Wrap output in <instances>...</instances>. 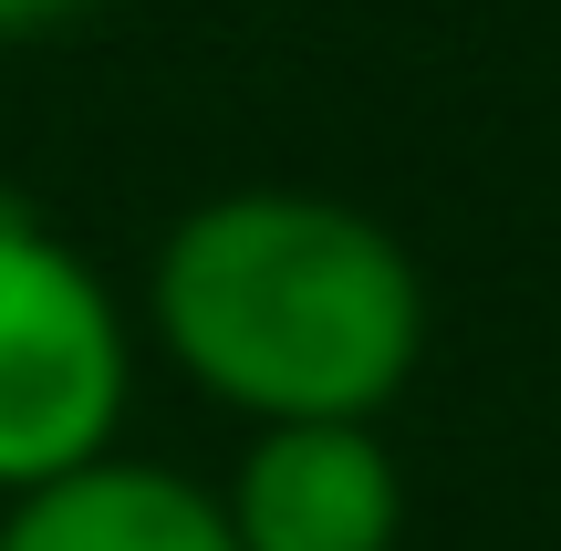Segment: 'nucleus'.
<instances>
[{"label":"nucleus","instance_id":"nucleus-1","mask_svg":"<svg viewBox=\"0 0 561 551\" xmlns=\"http://www.w3.org/2000/svg\"><path fill=\"white\" fill-rule=\"evenodd\" d=\"M146 323L250 427H375L426 365V271L354 198L219 187L157 240Z\"/></svg>","mask_w":561,"mask_h":551},{"label":"nucleus","instance_id":"nucleus-2","mask_svg":"<svg viewBox=\"0 0 561 551\" xmlns=\"http://www.w3.org/2000/svg\"><path fill=\"white\" fill-rule=\"evenodd\" d=\"M125 406H136V323L115 282L32 198L0 187V500L115 458Z\"/></svg>","mask_w":561,"mask_h":551},{"label":"nucleus","instance_id":"nucleus-3","mask_svg":"<svg viewBox=\"0 0 561 551\" xmlns=\"http://www.w3.org/2000/svg\"><path fill=\"white\" fill-rule=\"evenodd\" d=\"M219 510L240 551H396L405 469L375 427H250Z\"/></svg>","mask_w":561,"mask_h":551},{"label":"nucleus","instance_id":"nucleus-4","mask_svg":"<svg viewBox=\"0 0 561 551\" xmlns=\"http://www.w3.org/2000/svg\"><path fill=\"white\" fill-rule=\"evenodd\" d=\"M0 551H240V541H229V510L208 479L115 448L94 469L53 479V490L11 500Z\"/></svg>","mask_w":561,"mask_h":551},{"label":"nucleus","instance_id":"nucleus-5","mask_svg":"<svg viewBox=\"0 0 561 551\" xmlns=\"http://www.w3.org/2000/svg\"><path fill=\"white\" fill-rule=\"evenodd\" d=\"M83 0H0V42H32V32H53V21H73Z\"/></svg>","mask_w":561,"mask_h":551}]
</instances>
